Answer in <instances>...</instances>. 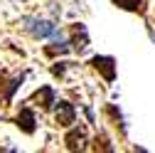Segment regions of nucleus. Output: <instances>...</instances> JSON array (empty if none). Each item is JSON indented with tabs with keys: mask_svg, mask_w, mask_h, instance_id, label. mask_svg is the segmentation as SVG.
I'll return each mask as SVG.
<instances>
[{
	"mask_svg": "<svg viewBox=\"0 0 155 153\" xmlns=\"http://www.w3.org/2000/svg\"><path fill=\"white\" fill-rule=\"evenodd\" d=\"M25 30L35 37H40V40H45V37H62L59 30H57V25L52 20H37V17H25Z\"/></svg>",
	"mask_w": 155,
	"mask_h": 153,
	"instance_id": "1",
	"label": "nucleus"
},
{
	"mask_svg": "<svg viewBox=\"0 0 155 153\" xmlns=\"http://www.w3.org/2000/svg\"><path fill=\"white\" fill-rule=\"evenodd\" d=\"M89 64H91L94 69H99V72L106 76V82H113V79H116V59H113V57L96 54V57H91Z\"/></svg>",
	"mask_w": 155,
	"mask_h": 153,
	"instance_id": "2",
	"label": "nucleus"
},
{
	"mask_svg": "<svg viewBox=\"0 0 155 153\" xmlns=\"http://www.w3.org/2000/svg\"><path fill=\"white\" fill-rule=\"evenodd\" d=\"M57 104V124L59 126H71L76 121V109L69 101H54Z\"/></svg>",
	"mask_w": 155,
	"mask_h": 153,
	"instance_id": "3",
	"label": "nucleus"
},
{
	"mask_svg": "<svg viewBox=\"0 0 155 153\" xmlns=\"http://www.w3.org/2000/svg\"><path fill=\"white\" fill-rule=\"evenodd\" d=\"M71 40H69V45H71V49L74 52H84L86 47H89V35H86V27L81 25V22H76L74 27H71Z\"/></svg>",
	"mask_w": 155,
	"mask_h": 153,
	"instance_id": "4",
	"label": "nucleus"
},
{
	"mask_svg": "<svg viewBox=\"0 0 155 153\" xmlns=\"http://www.w3.org/2000/svg\"><path fill=\"white\" fill-rule=\"evenodd\" d=\"M15 126L25 131V133H35V114L30 106H22L20 114H17V119H15Z\"/></svg>",
	"mask_w": 155,
	"mask_h": 153,
	"instance_id": "5",
	"label": "nucleus"
},
{
	"mask_svg": "<svg viewBox=\"0 0 155 153\" xmlns=\"http://www.w3.org/2000/svg\"><path fill=\"white\" fill-rule=\"evenodd\" d=\"M64 141H67V148H69V151L84 148L81 143L86 141V128H84V126H76V128H71V131L67 133V138H64Z\"/></svg>",
	"mask_w": 155,
	"mask_h": 153,
	"instance_id": "6",
	"label": "nucleus"
},
{
	"mask_svg": "<svg viewBox=\"0 0 155 153\" xmlns=\"http://www.w3.org/2000/svg\"><path fill=\"white\" fill-rule=\"evenodd\" d=\"M35 101H40L45 111H47V109H52V106H54V101H57V99H54V89H52V87H42L40 91H35Z\"/></svg>",
	"mask_w": 155,
	"mask_h": 153,
	"instance_id": "7",
	"label": "nucleus"
},
{
	"mask_svg": "<svg viewBox=\"0 0 155 153\" xmlns=\"http://www.w3.org/2000/svg\"><path fill=\"white\" fill-rule=\"evenodd\" d=\"M113 3L128 12H143V0H113Z\"/></svg>",
	"mask_w": 155,
	"mask_h": 153,
	"instance_id": "8",
	"label": "nucleus"
}]
</instances>
